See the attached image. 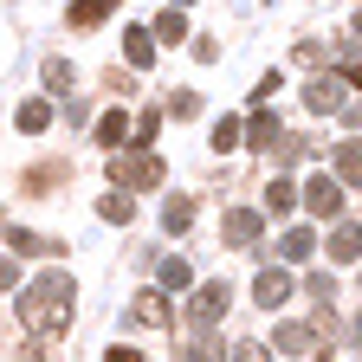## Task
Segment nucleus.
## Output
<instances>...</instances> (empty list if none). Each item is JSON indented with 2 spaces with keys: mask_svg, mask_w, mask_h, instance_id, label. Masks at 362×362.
Here are the masks:
<instances>
[{
  "mask_svg": "<svg viewBox=\"0 0 362 362\" xmlns=\"http://www.w3.org/2000/svg\"><path fill=\"white\" fill-rule=\"evenodd\" d=\"M20 324L33 337H65V324H71V279L65 272H45V279L20 298Z\"/></svg>",
  "mask_w": 362,
  "mask_h": 362,
  "instance_id": "nucleus-1",
  "label": "nucleus"
},
{
  "mask_svg": "<svg viewBox=\"0 0 362 362\" xmlns=\"http://www.w3.org/2000/svg\"><path fill=\"white\" fill-rule=\"evenodd\" d=\"M110 181H117V188H162L168 168H162V156H149V149H136V156H117V149H110Z\"/></svg>",
  "mask_w": 362,
  "mask_h": 362,
  "instance_id": "nucleus-2",
  "label": "nucleus"
},
{
  "mask_svg": "<svg viewBox=\"0 0 362 362\" xmlns=\"http://www.w3.org/2000/svg\"><path fill=\"white\" fill-rule=\"evenodd\" d=\"M304 207L317 220H343V175H310L304 181Z\"/></svg>",
  "mask_w": 362,
  "mask_h": 362,
  "instance_id": "nucleus-3",
  "label": "nucleus"
},
{
  "mask_svg": "<svg viewBox=\"0 0 362 362\" xmlns=\"http://www.w3.org/2000/svg\"><path fill=\"white\" fill-rule=\"evenodd\" d=\"M226 304H233V291H226V279H214V285H201L194 291V304H188V317H194V330L207 337L220 317H226Z\"/></svg>",
  "mask_w": 362,
  "mask_h": 362,
  "instance_id": "nucleus-4",
  "label": "nucleus"
},
{
  "mask_svg": "<svg viewBox=\"0 0 362 362\" xmlns=\"http://www.w3.org/2000/svg\"><path fill=\"white\" fill-rule=\"evenodd\" d=\"M343 84H349V71H343V78H330V71H324V78H310V90H304V104H310V110H330V117H337V110H349V98H343Z\"/></svg>",
  "mask_w": 362,
  "mask_h": 362,
  "instance_id": "nucleus-5",
  "label": "nucleus"
},
{
  "mask_svg": "<svg viewBox=\"0 0 362 362\" xmlns=\"http://www.w3.org/2000/svg\"><path fill=\"white\" fill-rule=\"evenodd\" d=\"M129 324H143V330H168V324H175V310H168L162 291H143V298L129 304Z\"/></svg>",
  "mask_w": 362,
  "mask_h": 362,
  "instance_id": "nucleus-6",
  "label": "nucleus"
},
{
  "mask_svg": "<svg viewBox=\"0 0 362 362\" xmlns=\"http://www.w3.org/2000/svg\"><path fill=\"white\" fill-rule=\"evenodd\" d=\"M252 298H259L265 310H279V304L291 298V272H279V265H265L259 279H252Z\"/></svg>",
  "mask_w": 362,
  "mask_h": 362,
  "instance_id": "nucleus-7",
  "label": "nucleus"
},
{
  "mask_svg": "<svg viewBox=\"0 0 362 362\" xmlns=\"http://www.w3.org/2000/svg\"><path fill=\"white\" fill-rule=\"evenodd\" d=\"M259 226H265V220H259L252 207H233V214L220 220V233H226V246H252V240H259Z\"/></svg>",
  "mask_w": 362,
  "mask_h": 362,
  "instance_id": "nucleus-8",
  "label": "nucleus"
},
{
  "mask_svg": "<svg viewBox=\"0 0 362 362\" xmlns=\"http://www.w3.org/2000/svg\"><path fill=\"white\" fill-rule=\"evenodd\" d=\"M330 259H337V265H356V259H362V226L337 220V233H330Z\"/></svg>",
  "mask_w": 362,
  "mask_h": 362,
  "instance_id": "nucleus-9",
  "label": "nucleus"
},
{
  "mask_svg": "<svg viewBox=\"0 0 362 362\" xmlns=\"http://www.w3.org/2000/svg\"><path fill=\"white\" fill-rule=\"evenodd\" d=\"M123 52H129V65H136V71L156 65V26H129V33H123Z\"/></svg>",
  "mask_w": 362,
  "mask_h": 362,
  "instance_id": "nucleus-10",
  "label": "nucleus"
},
{
  "mask_svg": "<svg viewBox=\"0 0 362 362\" xmlns=\"http://www.w3.org/2000/svg\"><path fill=\"white\" fill-rule=\"evenodd\" d=\"M129 136H136V123H129L123 110H104V117H98V143H104V149H123Z\"/></svg>",
  "mask_w": 362,
  "mask_h": 362,
  "instance_id": "nucleus-11",
  "label": "nucleus"
},
{
  "mask_svg": "<svg viewBox=\"0 0 362 362\" xmlns=\"http://www.w3.org/2000/svg\"><path fill=\"white\" fill-rule=\"evenodd\" d=\"M337 175L349 181V188H362V136H349V143H337Z\"/></svg>",
  "mask_w": 362,
  "mask_h": 362,
  "instance_id": "nucleus-12",
  "label": "nucleus"
},
{
  "mask_svg": "<svg viewBox=\"0 0 362 362\" xmlns=\"http://www.w3.org/2000/svg\"><path fill=\"white\" fill-rule=\"evenodd\" d=\"M272 349H285V356H304V349H317V330H304V324H279Z\"/></svg>",
  "mask_w": 362,
  "mask_h": 362,
  "instance_id": "nucleus-13",
  "label": "nucleus"
},
{
  "mask_svg": "<svg viewBox=\"0 0 362 362\" xmlns=\"http://www.w3.org/2000/svg\"><path fill=\"white\" fill-rule=\"evenodd\" d=\"M246 136H252V149H279V117H272V110H252V123H246Z\"/></svg>",
  "mask_w": 362,
  "mask_h": 362,
  "instance_id": "nucleus-14",
  "label": "nucleus"
},
{
  "mask_svg": "<svg viewBox=\"0 0 362 362\" xmlns=\"http://www.w3.org/2000/svg\"><path fill=\"white\" fill-rule=\"evenodd\" d=\"M162 226H168V233H188V226H194V201H188V194L162 201Z\"/></svg>",
  "mask_w": 362,
  "mask_h": 362,
  "instance_id": "nucleus-15",
  "label": "nucleus"
},
{
  "mask_svg": "<svg viewBox=\"0 0 362 362\" xmlns=\"http://www.w3.org/2000/svg\"><path fill=\"white\" fill-rule=\"evenodd\" d=\"M279 252H285V259H291V265H304V259H310V252H317V240H310V226H291V233H285V240H279Z\"/></svg>",
  "mask_w": 362,
  "mask_h": 362,
  "instance_id": "nucleus-16",
  "label": "nucleus"
},
{
  "mask_svg": "<svg viewBox=\"0 0 362 362\" xmlns=\"http://www.w3.org/2000/svg\"><path fill=\"white\" fill-rule=\"evenodd\" d=\"M291 207H298V188H291V181H272V188H265V214H272V220H285Z\"/></svg>",
  "mask_w": 362,
  "mask_h": 362,
  "instance_id": "nucleus-17",
  "label": "nucleus"
},
{
  "mask_svg": "<svg viewBox=\"0 0 362 362\" xmlns=\"http://www.w3.org/2000/svg\"><path fill=\"white\" fill-rule=\"evenodd\" d=\"M156 279H162V291H188L194 272H188V259H162V265H156Z\"/></svg>",
  "mask_w": 362,
  "mask_h": 362,
  "instance_id": "nucleus-18",
  "label": "nucleus"
},
{
  "mask_svg": "<svg viewBox=\"0 0 362 362\" xmlns=\"http://www.w3.org/2000/svg\"><path fill=\"white\" fill-rule=\"evenodd\" d=\"M7 252H59V246L39 240V233H26V226H7Z\"/></svg>",
  "mask_w": 362,
  "mask_h": 362,
  "instance_id": "nucleus-19",
  "label": "nucleus"
},
{
  "mask_svg": "<svg viewBox=\"0 0 362 362\" xmlns=\"http://www.w3.org/2000/svg\"><path fill=\"white\" fill-rule=\"evenodd\" d=\"M45 123H52V104H39V98H26V104H20V129H26V136H39Z\"/></svg>",
  "mask_w": 362,
  "mask_h": 362,
  "instance_id": "nucleus-20",
  "label": "nucleus"
},
{
  "mask_svg": "<svg viewBox=\"0 0 362 362\" xmlns=\"http://www.w3.org/2000/svg\"><path fill=\"white\" fill-rule=\"evenodd\" d=\"M104 13H117V0H78V7H71V26H98Z\"/></svg>",
  "mask_w": 362,
  "mask_h": 362,
  "instance_id": "nucleus-21",
  "label": "nucleus"
},
{
  "mask_svg": "<svg viewBox=\"0 0 362 362\" xmlns=\"http://www.w3.org/2000/svg\"><path fill=\"white\" fill-rule=\"evenodd\" d=\"M98 214H104V220H117V226H123V220H129V214H136V207H129V188H117V194H104V201H98Z\"/></svg>",
  "mask_w": 362,
  "mask_h": 362,
  "instance_id": "nucleus-22",
  "label": "nucleus"
},
{
  "mask_svg": "<svg viewBox=\"0 0 362 362\" xmlns=\"http://www.w3.org/2000/svg\"><path fill=\"white\" fill-rule=\"evenodd\" d=\"M156 39H168V45H175V39H188V20L162 7V20H156Z\"/></svg>",
  "mask_w": 362,
  "mask_h": 362,
  "instance_id": "nucleus-23",
  "label": "nucleus"
},
{
  "mask_svg": "<svg viewBox=\"0 0 362 362\" xmlns=\"http://www.w3.org/2000/svg\"><path fill=\"white\" fill-rule=\"evenodd\" d=\"M279 162H310V143H298V136H279V149H272Z\"/></svg>",
  "mask_w": 362,
  "mask_h": 362,
  "instance_id": "nucleus-24",
  "label": "nucleus"
},
{
  "mask_svg": "<svg viewBox=\"0 0 362 362\" xmlns=\"http://www.w3.org/2000/svg\"><path fill=\"white\" fill-rule=\"evenodd\" d=\"M214 149H240V123H233V117L214 123Z\"/></svg>",
  "mask_w": 362,
  "mask_h": 362,
  "instance_id": "nucleus-25",
  "label": "nucleus"
},
{
  "mask_svg": "<svg viewBox=\"0 0 362 362\" xmlns=\"http://www.w3.org/2000/svg\"><path fill=\"white\" fill-rule=\"evenodd\" d=\"M45 84H52V90H71V65L65 59H45Z\"/></svg>",
  "mask_w": 362,
  "mask_h": 362,
  "instance_id": "nucleus-26",
  "label": "nucleus"
},
{
  "mask_svg": "<svg viewBox=\"0 0 362 362\" xmlns=\"http://www.w3.org/2000/svg\"><path fill=\"white\" fill-rule=\"evenodd\" d=\"M168 110H175V117H201V98H194V90H175Z\"/></svg>",
  "mask_w": 362,
  "mask_h": 362,
  "instance_id": "nucleus-27",
  "label": "nucleus"
},
{
  "mask_svg": "<svg viewBox=\"0 0 362 362\" xmlns=\"http://www.w3.org/2000/svg\"><path fill=\"white\" fill-rule=\"evenodd\" d=\"M156 129H162V110H143L136 117V143H156Z\"/></svg>",
  "mask_w": 362,
  "mask_h": 362,
  "instance_id": "nucleus-28",
  "label": "nucleus"
},
{
  "mask_svg": "<svg viewBox=\"0 0 362 362\" xmlns=\"http://www.w3.org/2000/svg\"><path fill=\"white\" fill-rule=\"evenodd\" d=\"M310 298H317V304H330V298H337V285H330V272H310Z\"/></svg>",
  "mask_w": 362,
  "mask_h": 362,
  "instance_id": "nucleus-29",
  "label": "nucleus"
},
{
  "mask_svg": "<svg viewBox=\"0 0 362 362\" xmlns=\"http://www.w3.org/2000/svg\"><path fill=\"white\" fill-rule=\"evenodd\" d=\"M233 362H272V356H265V343H240V349H233Z\"/></svg>",
  "mask_w": 362,
  "mask_h": 362,
  "instance_id": "nucleus-30",
  "label": "nucleus"
},
{
  "mask_svg": "<svg viewBox=\"0 0 362 362\" xmlns=\"http://www.w3.org/2000/svg\"><path fill=\"white\" fill-rule=\"evenodd\" d=\"M110 362H143V349H110Z\"/></svg>",
  "mask_w": 362,
  "mask_h": 362,
  "instance_id": "nucleus-31",
  "label": "nucleus"
},
{
  "mask_svg": "<svg viewBox=\"0 0 362 362\" xmlns=\"http://www.w3.org/2000/svg\"><path fill=\"white\" fill-rule=\"evenodd\" d=\"M349 39H356V45H362V13H356V26H349Z\"/></svg>",
  "mask_w": 362,
  "mask_h": 362,
  "instance_id": "nucleus-32",
  "label": "nucleus"
},
{
  "mask_svg": "<svg viewBox=\"0 0 362 362\" xmlns=\"http://www.w3.org/2000/svg\"><path fill=\"white\" fill-rule=\"evenodd\" d=\"M175 7H194V0H175Z\"/></svg>",
  "mask_w": 362,
  "mask_h": 362,
  "instance_id": "nucleus-33",
  "label": "nucleus"
}]
</instances>
